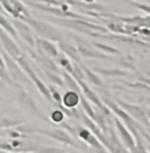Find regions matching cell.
I'll return each mask as SVG.
<instances>
[{"label": "cell", "mask_w": 150, "mask_h": 153, "mask_svg": "<svg viewBox=\"0 0 150 153\" xmlns=\"http://www.w3.org/2000/svg\"><path fill=\"white\" fill-rule=\"evenodd\" d=\"M76 83H78L79 87H81V92H83V97H84L88 102L94 103L96 107H99V106H101V104H103V102H101V99L99 98V95L94 90H91V88L84 83V81H78Z\"/></svg>", "instance_id": "cell-14"}, {"label": "cell", "mask_w": 150, "mask_h": 153, "mask_svg": "<svg viewBox=\"0 0 150 153\" xmlns=\"http://www.w3.org/2000/svg\"><path fill=\"white\" fill-rule=\"evenodd\" d=\"M94 71L99 75L103 76H111V78H116V76H126L128 73L123 69H104V68H95Z\"/></svg>", "instance_id": "cell-17"}, {"label": "cell", "mask_w": 150, "mask_h": 153, "mask_svg": "<svg viewBox=\"0 0 150 153\" xmlns=\"http://www.w3.org/2000/svg\"><path fill=\"white\" fill-rule=\"evenodd\" d=\"M130 4H132L133 7H136V8L141 9V11H143L148 16H150V5H148V4H141V3H138V1H130Z\"/></svg>", "instance_id": "cell-33"}, {"label": "cell", "mask_w": 150, "mask_h": 153, "mask_svg": "<svg viewBox=\"0 0 150 153\" xmlns=\"http://www.w3.org/2000/svg\"><path fill=\"white\" fill-rule=\"evenodd\" d=\"M79 1H83V3H87V4H91V3H95V0H79Z\"/></svg>", "instance_id": "cell-35"}, {"label": "cell", "mask_w": 150, "mask_h": 153, "mask_svg": "<svg viewBox=\"0 0 150 153\" xmlns=\"http://www.w3.org/2000/svg\"><path fill=\"white\" fill-rule=\"evenodd\" d=\"M76 135L79 136V139H81L82 141H84L86 144L90 146L95 153H108V151L104 148V145L96 139V136H95L94 133H91L86 127H79Z\"/></svg>", "instance_id": "cell-6"}, {"label": "cell", "mask_w": 150, "mask_h": 153, "mask_svg": "<svg viewBox=\"0 0 150 153\" xmlns=\"http://www.w3.org/2000/svg\"><path fill=\"white\" fill-rule=\"evenodd\" d=\"M81 104H82V108H83V112L87 115L91 120H94L95 119V110L92 108L90 102L86 99L84 97H82V95H81Z\"/></svg>", "instance_id": "cell-27"}, {"label": "cell", "mask_w": 150, "mask_h": 153, "mask_svg": "<svg viewBox=\"0 0 150 153\" xmlns=\"http://www.w3.org/2000/svg\"><path fill=\"white\" fill-rule=\"evenodd\" d=\"M55 58H57V62H55L57 65L65 69V71H66V73L71 74V71H72V63L70 62V59L67 58V57H66L63 53H59L58 56L55 57Z\"/></svg>", "instance_id": "cell-23"}, {"label": "cell", "mask_w": 150, "mask_h": 153, "mask_svg": "<svg viewBox=\"0 0 150 153\" xmlns=\"http://www.w3.org/2000/svg\"><path fill=\"white\" fill-rule=\"evenodd\" d=\"M42 71H44V75H45L49 81H52L54 85H58L61 87H65L63 79H62V76H59V74H55V73H52V71L45 70V69H42Z\"/></svg>", "instance_id": "cell-28"}, {"label": "cell", "mask_w": 150, "mask_h": 153, "mask_svg": "<svg viewBox=\"0 0 150 153\" xmlns=\"http://www.w3.org/2000/svg\"><path fill=\"white\" fill-rule=\"evenodd\" d=\"M74 38L76 42H78L76 50H78V53L81 54L82 57H86V58H96V59H111V57H108L107 54H103L99 52V50L91 48L90 44H87L86 41H83L78 37H74Z\"/></svg>", "instance_id": "cell-9"}, {"label": "cell", "mask_w": 150, "mask_h": 153, "mask_svg": "<svg viewBox=\"0 0 150 153\" xmlns=\"http://www.w3.org/2000/svg\"><path fill=\"white\" fill-rule=\"evenodd\" d=\"M146 112H148V117H149V122H150V110L146 111Z\"/></svg>", "instance_id": "cell-37"}, {"label": "cell", "mask_w": 150, "mask_h": 153, "mask_svg": "<svg viewBox=\"0 0 150 153\" xmlns=\"http://www.w3.org/2000/svg\"><path fill=\"white\" fill-rule=\"evenodd\" d=\"M0 28H1V29H4L12 38H15V40H18L17 32H16V29L13 28L12 23L9 20H7V19H5L3 15H0Z\"/></svg>", "instance_id": "cell-20"}, {"label": "cell", "mask_w": 150, "mask_h": 153, "mask_svg": "<svg viewBox=\"0 0 150 153\" xmlns=\"http://www.w3.org/2000/svg\"><path fill=\"white\" fill-rule=\"evenodd\" d=\"M117 21L124 23V24L134 25V27L150 29V16H146V17H141V16H133V17H123V16H117Z\"/></svg>", "instance_id": "cell-13"}, {"label": "cell", "mask_w": 150, "mask_h": 153, "mask_svg": "<svg viewBox=\"0 0 150 153\" xmlns=\"http://www.w3.org/2000/svg\"><path fill=\"white\" fill-rule=\"evenodd\" d=\"M3 100V97H0V102H1Z\"/></svg>", "instance_id": "cell-38"}, {"label": "cell", "mask_w": 150, "mask_h": 153, "mask_svg": "<svg viewBox=\"0 0 150 153\" xmlns=\"http://www.w3.org/2000/svg\"><path fill=\"white\" fill-rule=\"evenodd\" d=\"M18 106H20L23 110L28 111V112H33L36 115H40L41 114L38 112V107L36 104V102H34V99L30 97L29 94H27L23 88H20V94H18Z\"/></svg>", "instance_id": "cell-12"}, {"label": "cell", "mask_w": 150, "mask_h": 153, "mask_svg": "<svg viewBox=\"0 0 150 153\" xmlns=\"http://www.w3.org/2000/svg\"><path fill=\"white\" fill-rule=\"evenodd\" d=\"M130 1H148V0H130Z\"/></svg>", "instance_id": "cell-36"}, {"label": "cell", "mask_w": 150, "mask_h": 153, "mask_svg": "<svg viewBox=\"0 0 150 153\" xmlns=\"http://www.w3.org/2000/svg\"><path fill=\"white\" fill-rule=\"evenodd\" d=\"M12 25H13V28L16 29V32H17V36H20L28 45L34 46V37H33V34H32L29 25L25 24L24 21H21V20H17V19H15Z\"/></svg>", "instance_id": "cell-11"}, {"label": "cell", "mask_w": 150, "mask_h": 153, "mask_svg": "<svg viewBox=\"0 0 150 153\" xmlns=\"http://www.w3.org/2000/svg\"><path fill=\"white\" fill-rule=\"evenodd\" d=\"M107 28L108 30L113 32V33H119V34H124V36H128L126 34V29H125V24H120L117 21H109L107 23Z\"/></svg>", "instance_id": "cell-24"}, {"label": "cell", "mask_w": 150, "mask_h": 153, "mask_svg": "<svg viewBox=\"0 0 150 153\" xmlns=\"http://www.w3.org/2000/svg\"><path fill=\"white\" fill-rule=\"evenodd\" d=\"M116 62L123 66V68H126V69L132 70V71H137V69L134 66V61H133V58L129 56H120V58L117 59Z\"/></svg>", "instance_id": "cell-26"}, {"label": "cell", "mask_w": 150, "mask_h": 153, "mask_svg": "<svg viewBox=\"0 0 150 153\" xmlns=\"http://www.w3.org/2000/svg\"><path fill=\"white\" fill-rule=\"evenodd\" d=\"M82 69H83V73H84L86 79H88V81H90L92 85L96 86V87H99V88L104 87V82L101 81L100 75L96 74L94 70H90L88 68H86V66H83V65H82Z\"/></svg>", "instance_id": "cell-18"}, {"label": "cell", "mask_w": 150, "mask_h": 153, "mask_svg": "<svg viewBox=\"0 0 150 153\" xmlns=\"http://www.w3.org/2000/svg\"><path fill=\"white\" fill-rule=\"evenodd\" d=\"M94 48L96 50H99L100 53L103 54H111V56H123V52H121L120 49H117V48H113L111 45H107V44H101V42H94L92 44Z\"/></svg>", "instance_id": "cell-19"}, {"label": "cell", "mask_w": 150, "mask_h": 153, "mask_svg": "<svg viewBox=\"0 0 150 153\" xmlns=\"http://www.w3.org/2000/svg\"><path fill=\"white\" fill-rule=\"evenodd\" d=\"M34 46H37L38 53H42L45 56L50 57V58H55L59 54L58 48L54 42L49 40H45V38H40L38 37L37 40H34Z\"/></svg>", "instance_id": "cell-10"}, {"label": "cell", "mask_w": 150, "mask_h": 153, "mask_svg": "<svg viewBox=\"0 0 150 153\" xmlns=\"http://www.w3.org/2000/svg\"><path fill=\"white\" fill-rule=\"evenodd\" d=\"M70 75H71L76 82L78 81H84L86 79L84 73H83V69H82V65H78V63L72 65V71H71V74Z\"/></svg>", "instance_id": "cell-29"}, {"label": "cell", "mask_w": 150, "mask_h": 153, "mask_svg": "<svg viewBox=\"0 0 150 153\" xmlns=\"http://www.w3.org/2000/svg\"><path fill=\"white\" fill-rule=\"evenodd\" d=\"M116 102V104L119 106L121 110H124L128 115H130L132 117H134L136 122H138L141 126H145L148 129H150V122L148 117V112L146 110L138 104H132L128 103L125 100H120V99H113Z\"/></svg>", "instance_id": "cell-3"}, {"label": "cell", "mask_w": 150, "mask_h": 153, "mask_svg": "<svg viewBox=\"0 0 150 153\" xmlns=\"http://www.w3.org/2000/svg\"><path fill=\"white\" fill-rule=\"evenodd\" d=\"M21 21H24L25 24H28L30 28H33L34 30L37 32L38 37L40 38H45V40H49L52 42H59L62 41V36L53 25L44 23V21L36 20L33 17H23Z\"/></svg>", "instance_id": "cell-2"}, {"label": "cell", "mask_w": 150, "mask_h": 153, "mask_svg": "<svg viewBox=\"0 0 150 153\" xmlns=\"http://www.w3.org/2000/svg\"><path fill=\"white\" fill-rule=\"evenodd\" d=\"M33 153H67L63 148H55V146H38Z\"/></svg>", "instance_id": "cell-30"}, {"label": "cell", "mask_w": 150, "mask_h": 153, "mask_svg": "<svg viewBox=\"0 0 150 153\" xmlns=\"http://www.w3.org/2000/svg\"><path fill=\"white\" fill-rule=\"evenodd\" d=\"M62 79H63L65 86H67L71 91H75V92H78V94H81V87H79V85L76 83V81L69 74V73L63 71L62 73Z\"/></svg>", "instance_id": "cell-22"}, {"label": "cell", "mask_w": 150, "mask_h": 153, "mask_svg": "<svg viewBox=\"0 0 150 153\" xmlns=\"http://www.w3.org/2000/svg\"><path fill=\"white\" fill-rule=\"evenodd\" d=\"M36 133L38 135H44V136H47V137L53 139V140H57L58 143H62L65 145H69V146H72L75 149H79V145L72 140L71 135H69L67 132H65L63 129H42V128H36Z\"/></svg>", "instance_id": "cell-5"}, {"label": "cell", "mask_w": 150, "mask_h": 153, "mask_svg": "<svg viewBox=\"0 0 150 153\" xmlns=\"http://www.w3.org/2000/svg\"><path fill=\"white\" fill-rule=\"evenodd\" d=\"M141 135H142V137H145L146 140H148V141H149V145H150V135H149V133L146 132L145 129H142V131H141Z\"/></svg>", "instance_id": "cell-34"}, {"label": "cell", "mask_w": 150, "mask_h": 153, "mask_svg": "<svg viewBox=\"0 0 150 153\" xmlns=\"http://www.w3.org/2000/svg\"><path fill=\"white\" fill-rule=\"evenodd\" d=\"M61 103L63 104V107H65V108H76L79 106V103H81V94L69 90L62 97Z\"/></svg>", "instance_id": "cell-15"}, {"label": "cell", "mask_w": 150, "mask_h": 153, "mask_svg": "<svg viewBox=\"0 0 150 153\" xmlns=\"http://www.w3.org/2000/svg\"><path fill=\"white\" fill-rule=\"evenodd\" d=\"M112 122L115 126V129H116V133L119 136V139L123 141V145L129 151L130 153H134L136 149V143H134V137L133 135L129 132V129L126 128V126L121 122L120 119H117L116 116H112Z\"/></svg>", "instance_id": "cell-4"}, {"label": "cell", "mask_w": 150, "mask_h": 153, "mask_svg": "<svg viewBox=\"0 0 150 153\" xmlns=\"http://www.w3.org/2000/svg\"><path fill=\"white\" fill-rule=\"evenodd\" d=\"M149 135H150V133H149Z\"/></svg>", "instance_id": "cell-39"}, {"label": "cell", "mask_w": 150, "mask_h": 153, "mask_svg": "<svg viewBox=\"0 0 150 153\" xmlns=\"http://www.w3.org/2000/svg\"><path fill=\"white\" fill-rule=\"evenodd\" d=\"M23 123V120L20 119H11V117H1L0 119V128L3 129H9V128H15L18 124Z\"/></svg>", "instance_id": "cell-25"}, {"label": "cell", "mask_w": 150, "mask_h": 153, "mask_svg": "<svg viewBox=\"0 0 150 153\" xmlns=\"http://www.w3.org/2000/svg\"><path fill=\"white\" fill-rule=\"evenodd\" d=\"M66 117V115L62 112V110H59V108H57V110L52 111V114H50V120H52L53 123L55 124H61L63 122V119Z\"/></svg>", "instance_id": "cell-31"}, {"label": "cell", "mask_w": 150, "mask_h": 153, "mask_svg": "<svg viewBox=\"0 0 150 153\" xmlns=\"http://www.w3.org/2000/svg\"><path fill=\"white\" fill-rule=\"evenodd\" d=\"M57 24L62 25V27H66L69 29H74L76 32H81V33H86V34H91L94 32H98V33L105 34L108 32V29L105 27H101V25H96L91 21H86V20H75V19H57L54 20Z\"/></svg>", "instance_id": "cell-1"}, {"label": "cell", "mask_w": 150, "mask_h": 153, "mask_svg": "<svg viewBox=\"0 0 150 153\" xmlns=\"http://www.w3.org/2000/svg\"><path fill=\"white\" fill-rule=\"evenodd\" d=\"M0 42H1L3 48H4L5 53H7L11 58L16 59L21 56V50H20V48H18V45L15 42L13 38L9 36L4 29H1V28H0Z\"/></svg>", "instance_id": "cell-8"}, {"label": "cell", "mask_w": 150, "mask_h": 153, "mask_svg": "<svg viewBox=\"0 0 150 153\" xmlns=\"http://www.w3.org/2000/svg\"><path fill=\"white\" fill-rule=\"evenodd\" d=\"M9 3H11L12 8L15 9L16 12L18 13V16H20V20L23 17H30V12L27 9V7L23 4V3L20 1V0H9Z\"/></svg>", "instance_id": "cell-21"}, {"label": "cell", "mask_w": 150, "mask_h": 153, "mask_svg": "<svg viewBox=\"0 0 150 153\" xmlns=\"http://www.w3.org/2000/svg\"><path fill=\"white\" fill-rule=\"evenodd\" d=\"M3 61H4L5 69L8 70V75H11L12 81H15V82H27L28 81L24 71L20 69V66L17 65V62H16L13 58H11L7 53H3Z\"/></svg>", "instance_id": "cell-7"}, {"label": "cell", "mask_w": 150, "mask_h": 153, "mask_svg": "<svg viewBox=\"0 0 150 153\" xmlns=\"http://www.w3.org/2000/svg\"><path fill=\"white\" fill-rule=\"evenodd\" d=\"M0 4H1V7L4 8L5 11H7L8 13L12 16V17H15V19H17V20H20V16H18V13L15 11L13 8H12V5H11V3H9V0H0Z\"/></svg>", "instance_id": "cell-32"}, {"label": "cell", "mask_w": 150, "mask_h": 153, "mask_svg": "<svg viewBox=\"0 0 150 153\" xmlns=\"http://www.w3.org/2000/svg\"><path fill=\"white\" fill-rule=\"evenodd\" d=\"M58 48H59L61 52L67 57V58H72L76 63H79V65H81V61H79V57H78L79 53H78V50H76V46L69 45V44L63 42V41H59Z\"/></svg>", "instance_id": "cell-16"}]
</instances>
